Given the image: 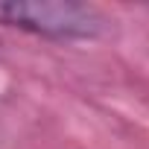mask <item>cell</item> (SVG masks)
Segmentation results:
<instances>
[{"instance_id":"1","label":"cell","mask_w":149,"mask_h":149,"mask_svg":"<svg viewBox=\"0 0 149 149\" xmlns=\"http://www.w3.org/2000/svg\"><path fill=\"white\" fill-rule=\"evenodd\" d=\"M0 24L58 41L94 38L102 29L97 9L70 0H9L0 3Z\"/></svg>"}]
</instances>
